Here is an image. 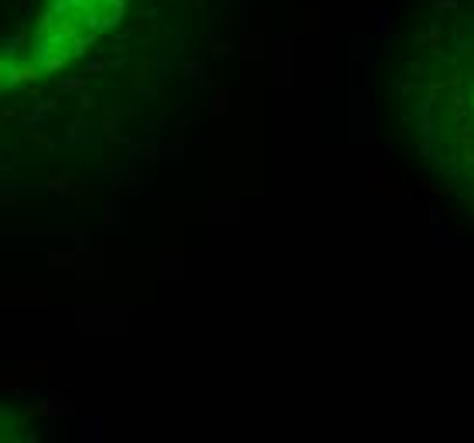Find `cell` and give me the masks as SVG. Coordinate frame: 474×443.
I'll return each mask as SVG.
<instances>
[{
    "label": "cell",
    "instance_id": "obj_1",
    "mask_svg": "<svg viewBox=\"0 0 474 443\" xmlns=\"http://www.w3.org/2000/svg\"><path fill=\"white\" fill-rule=\"evenodd\" d=\"M38 79V69L34 65H24V69H10V82H34Z\"/></svg>",
    "mask_w": 474,
    "mask_h": 443
},
{
    "label": "cell",
    "instance_id": "obj_2",
    "mask_svg": "<svg viewBox=\"0 0 474 443\" xmlns=\"http://www.w3.org/2000/svg\"><path fill=\"white\" fill-rule=\"evenodd\" d=\"M82 86H86V79H69L62 89H82Z\"/></svg>",
    "mask_w": 474,
    "mask_h": 443
}]
</instances>
